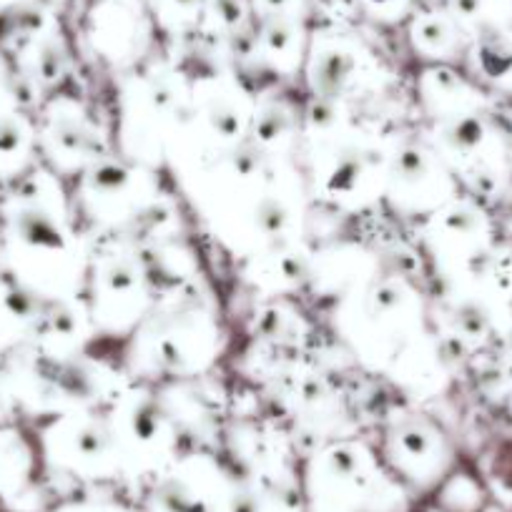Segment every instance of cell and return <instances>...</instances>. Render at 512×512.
Masks as SVG:
<instances>
[{"label": "cell", "mask_w": 512, "mask_h": 512, "mask_svg": "<svg viewBox=\"0 0 512 512\" xmlns=\"http://www.w3.org/2000/svg\"><path fill=\"white\" fill-rule=\"evenodd\" d=\"M369 3H372V8L384 11V8H395V3H400V0H369Z\"/></svg>", "instance_id": "1"}]
</instances>
